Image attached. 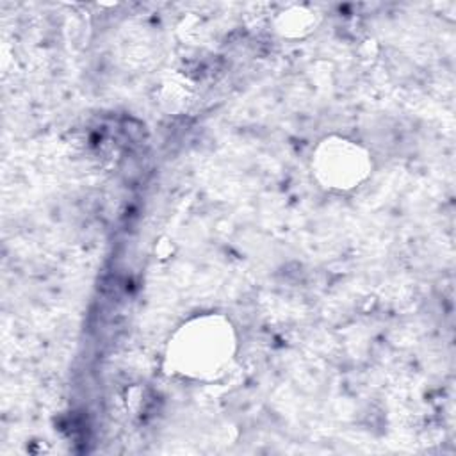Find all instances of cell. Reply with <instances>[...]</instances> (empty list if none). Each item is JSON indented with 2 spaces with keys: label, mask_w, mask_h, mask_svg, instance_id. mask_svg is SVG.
Here are the masks:
<instances>
[{
  "label": "cell",
  "mask_w": 456,
  "mask_h": 456,
  "mask_svg": "<svg viewBox=\"0 0 456 456\" xmlns=\"http://www.w3.org/2000/svg\"><path fill=\"white\" fill-rule=\"evenodd\" d=\"M315 175L331 189L346 191L367 178L370 169L369 155L356 142L347 139H326L315 153Z\"/></svg>",
  "instance_id": "cell-2"
},
{
  "label": "cell",
  "mask_w": 456,
  "mask_h": 456,
  "mask_svg": "<svg viewBox=\"0 0 456 456\" xmlns=\"http://www.w3.org/2000/svg\"><path fill=\"white\" fill-rule=\"evenodd\" d=\"M233 349L232 324L219 315H201L175 333L167 347V362L176 374L214 378L230 363Z\"/></svg>",
  "instance_id": "cell-1"
}]
</instances>
